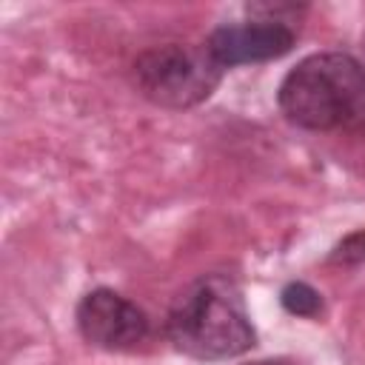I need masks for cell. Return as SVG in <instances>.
<instances>
[{"mask_svg": "<svg viewBox=\"0 0 365 365\" xmlns=\"http://www.w3.org/2000/svg\"><path fill=\"white\" fill-rule=\"evenodd\" d=\"M297 43V31L288 20L277 17H248L234 23H220L205 46L222 68L248 66V63H268L288 54Z\"/></svg>", "mask_w": 365, "mask_h": 365, "instance_id": "5b68a950", "label": "cell"}, {"mask_svg": "<svg viewBox=\"0 0 365 365\" xmlns=\"http://www.w3.org/2000/svg\"><path fill=\"white\" fill-rule=\"evenodd\" d=\"M362 51H365V31H362Z\"/></svg>", "mask_w": 365, "mask_h": 365, "instance_id": "9c48e42d", "label": "cell"}, {"mask_svg": "<svg viewBox=\"0 0 365 365\" xmlns=\"http://www.w3.org/2000/svg\"><path fill=\"white\" fill-rule=\"evenodd\" d=\"M80 336L103 351H128L140 345L148 331V314L114 288H91L74 311Z\"/></svg>", "mask_w": 365, "mask_h": 365, "instance_id": "277c9868", "label": "cell"}, {"mask_svg": "<svg viewBox=\"0 0 365 365\" xmlns=\"http://www.w3.org/2000/svg\"><path fill=\"white\" fill-rule=\"evenodd\" d=\"M279 305H282L291 317H302V319H317V317H322V311H325L322 294H319L314 285L302 282V279H294V282L282 285V291H279Z\"/></svg>", "mask_w": 365, "mask_h": 365, "instance_id": "8992f818", "label": "cell"}, {"mask_svg": "<svg viewBox=\"0 0 365 365\" xmlns=\"http://www.w3.org/2000/svg\"><path fill=\"white\" fill-rule=\"evenodd\" d=\"M277 106L305 131L365 134V66L348 51L308 54L282 77Z\"/></svg>", "mask_w": 365, "mask_h": 365, "instance_id": "6da1fadb", "label": "cell"}, {"mask_svg": "<svg viewBox=\"0 0 365 365\" xmlns=\"http://www.w3.org/2000/svg\"><path fill=\"white\" fill-rule=\"evenodd\" d=\"M328 262H331V265H345V268L362 265V262H365V228H356V231L345 234V237L331 248Z\"/></svg>", "mask_w": 365, "mask_h": 365, "instance_id": "52a82bcc", "label": "cell"}, {"mask_svg": "<svg viewBox=\"0 0 365 365\" xmlns=\"http://www.w3.org/2000/svg\"><path fill=\"white\" fill-rule=\"evenodd\" d=\"M165 336L194 359H228L257 345L245 297L225 274H202L177 294L165 317Z\"/></svg>", "mask_w": 365, "mask_h": 365, "instance_id": "7a4b0ae2", "label": "cell"}, {"mask_svg": "<svg viewBox=\"0 0 365 365\" xmlns=\"http://www.w3.org/2000/svg\"><path fill=\"white\" fill-rule=\"evenodd\" d=\"M248 365H297V362H291L285 356H271V359H257V362H248Z\"/></svg>", "mask_w": 365, "mask_h": 365, "instance_id": "ba28073f", "label": "cell"}, {"mask_svg": "<svg viewBox=\"0 0 365 365\" xmlns=\"http://www.w3.org/2000/svg\"><path fill=\"white\" fill-rule=\"evenodd\" d=\"M222 66L214 60L208 46L191 43H163L137 54L131 66V77L137 91L171 111L194 108L214 94L222 80Z\"/></svg>", "mask_w": 365, "mask_h": 365, "instance_id": "3957f363", "label": "cell"}]
</instances>
